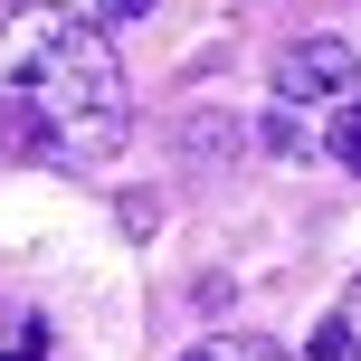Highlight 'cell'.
I'll list each match as a JSON object with an SVG mask.
<instances>
[{
    "instance_id": "1",
    "label": "cell",
    "mask_w": 361,
    "mask_h": 361,
    "mask_svg": "<svg viewBox=\"0 0 361 361\" xmlns=\"http://www.w3.org/2000/svg\"><path fill=\"white\" fill-rule=\"evenodd\" d=\"M124 67L105 29L57 0L0 10V162H105L124 152Z\"/></svg>"
},
{
    "instance_id": "2",
    "label": "cell",
    "mask_w": 361,
    "mask_h": 361,
    "mask_svg": "<svg viewBox=\"0 0 361 361\" xmlns=\"http://www.w3.org/2000/svg\"><path fill=\"white\" fill-rule=\"evenodd\" d=\"M276 105H361V57L343 38H295V48H276Z\"/></svg>"
},
{
    "instance_id": "3",
    "label": "cell",
    "mask_w": 361,
    "mask_h": 361,
    "mask_svg": "<svg viewBox=\"0 0 361 361\" xmlns=\"http://www.w3.org/2000/svg\"><path fill=\"white\" fill-rule=\"evenodd\" d=\"M314 361H361V276H352V295L324 314V333H314Z\"/></svg>"
},
{
    "instance_id": "4",
    "label": "cell",
    "mask_w": 361,
    "mask_h": 361,
    "mask_svg": "<svg viewBox=\"0 0 361 361\" xmlns=\"http://www.w3.org/2000/svg\"><path fill=\"white\" fill-rule=\"evenodd\" d=\"M0 361H48V324L10 295H0Z\"/></svg>"
},
{
    "instance_id": "5",
    "label": "cell",
    "mask_w": 361,
    "mask_h": 361,
    "mask_svg": "<svg viewBox=\"0 0 361 361\" xmlns=\"http://www.w3.org/2000/svg\"><path fill=\"white\" fill-rule=\"evenodd\" d=\"M180 361H295V352H276L267 333H209V343L180 352Z\"/></svg>"
},
{
    "instance_id": "6",
    "label": "cell",
    "mask_w": 361,
    "mask_h": 361,
    "mask_svg": "<svg viewBox=\"0 0 361 361\" xmlns=\"http://www.w3.org/2000/svg\"><path fill=\"white\" fill-rule=\"evenodd\" d=\"M324 152H333V162L361 180V105H343V114H333V143H324Z\"/></svg>"
},
{
    "instance_id": "7",
    "label": "cell",
    "mask_w": 361,
    "mask_h": 361,
    "mask_svg": "<svg viewBox=\"0 0 361 361\" xmlns=\"http://www.w3.org/2000/svg\"><path fill=\"white\" fill-rule=\"evenodd\" d=\"M152 0H95V19H105V29H124V19H143Z\"/></svg>"
}]
</instances>
